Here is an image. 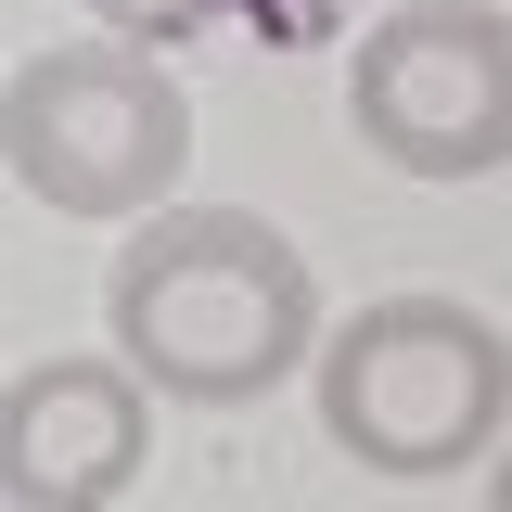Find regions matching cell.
<instances>
[{"label":"cell","instance_id":"obj_1","mask_svg":"<svg viewBox=\"0 0 512 512\" xmlns=\"http://www.w3.org/2000/svg\"><path fill=\"white\" fill-rule=\"evenodd\" d=\"M103 333L167 410H244L320 359V282L256 205H154L103 269Z\"/></svg>","mask_w":512,"mask_h":512},{"label":"cell","instance_id":"obj_2","mask_svg":"<svg viewBox=\"0 0 512 512\" xmlns=\"http://www.w3.org/2000/svg\"><path fill=\"white\" fill-rule=\"evenodd\" d=\"M320 436L384 487H436L500 461L512 436V333L474 295H372L320 333L308 359Z\"/></svg>","mask_w":512,"mask_h":512},{"label":"cell","instance_id":"obj_3","mask_svg":"<svg viewBox=\"0 0 512 512\" xmlns=\"http://www.w3.org/2000/svg\"><path fill=\"white\" fill-rule=\"evenodd\" d=\"M0 167L26 180V205L90 218V231H141L192 167V90L167 52L77 26L52 52L13 64L0 90Z\"/></svg>","mask_w":512,"mask_h":512},{"label":"cell","instance_id":"obj_4","mask_svg":"<svg viewBox=\"0 0 512 512\" xmlns=\"http://www.w3.org/2000/svg\"><path fill=\"white\" fill-rule=\"evenodd\" d=\"M346 128L397 180H500L512 167V13L500 0H397L346 52Z\"/></svg>","mask_w":512,"mask_h":512},{"label":"cell","instance_id":"obj_5","mask_svg":"<svg viewBox=\"0 0 512 512\" xmlns=\"http://www.w3.org/2000/svg\"><path fill=\"white\" fill-rule=\"evenodd\" d=\"M154 461V384L128 359H26L0 384V512H116Z\"/></svg>","mask_w":512,"mask_h":512},{"label":"cell","instance_id":"obj_6","mask_svg":"<svg viewBox=\"0 0 512 512\" xmlns=\"http://www.w3.org/2000/svg\"><path fill=\"white\" fill-rule=\"evenodd\" d=\"M205 13H218V0H90V26H103V39H141V52H180Z\"/></svg>","mask_w":512,"mask_h":512},{"label":"cell","instance_id":"obj_7","mask_svg":"<svg viewBox=\"0 0 512 512\" xmlns=\"http://www.w3.org/2000/svg\"><path fill=\"white\" fill-rule=\"evenodd\" d=\"M487 512H512V436H500V461H487Z\"/></svg>","mask_w":512,"mask_h":512}]
</instances>
